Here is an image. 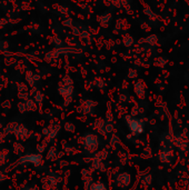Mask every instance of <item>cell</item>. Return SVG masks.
Listing matches in <instances>:
<instances>
[{
	"label": "cell",
	"instance_id": "obj_1",
	"mask_svg": "<svg viewBox=\"0 0 189 190\" xmlns=\"http://www.w3.org/2000/svg\"><path fill=\"white\" fill-rule=\"evenodd\" d=\"M129 129L131 130V132L134 135H140V133L144 131V125L142 122L137 120V119H132L129 121Z\"/></svg>",
	"mask_w": 189,
	"mask_h": 190
},
{
	"label": "cell",
	"instance_id": "obj_2",
	"mask_svg": "<svg viewBox=\"0 0 189 190\" xmlns=\"http://www.w3.org/2000/svg\"><path fill=\"white\" fill-rule=\"evenodd\" d=\"M172 159V152L171 150H165V151L160 152V160L163 162H170Z\"/></svg>",
	"mask_w": 189,
	"mask_h": 190
}]
</instances>
